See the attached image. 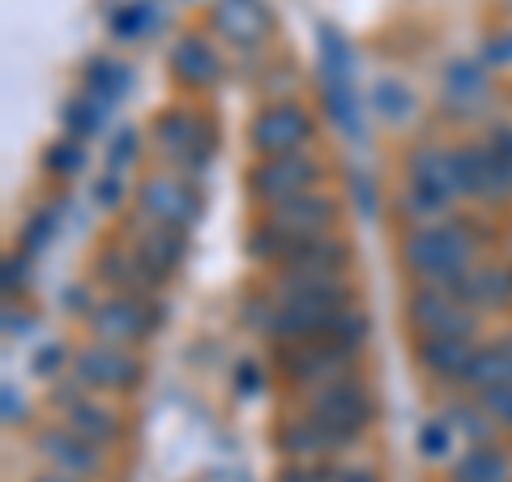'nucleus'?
Instances as JSON below:
<instances>
[{"label": "nucleus", "instance_id": "obj_1", "mask_svg": "<svg viewBox=\"0 0 512 482\" xmlns=\"http://www.w3.org/2000/svg\"><path fill=\"white\" fill-rule=\"evenodd\" d=\"M478 235L470 218H444L431 227H406L397 239V265L414 286H453L461 273L478 265Z\"/></svg>", "mask_w": 512, "mask_h": 482}, {"label": "nucleus", "instance_id": "obj_2", "mask_svg": "<svg viewBox=\"0 0 512 482\" xmlns=\"http://www.w3.org/2000/svg\"><path fill=\"white\" fill-rule=\"evenodd\" d=\"M299 410L308 414V419H316L329 436H338L346 448L355 440H363L380 419V401L372 389H367V380L359 372L320 384L312 393H299Z\"/></svg>", "mask_w": 512, "mask_h": 482}, {"label": "nucleus", "instance_id": "obj_3", "mask_svg": "<svg viewBox=\"0 0 512 482\" xmlns=\"http://www.w3.org/2000/svg\"><path fill=\"white\" fill-rule=\"evenodd\" d=\"M150 141L171 171L201 175L218 154V124L197 107H163L150 120Z\"/></svg>", "mask_w": 512, "mask_h": 482}, {"label": "nucleus", "instance_id": "obj_4", "mask_svg": "<svg viewBox=\"0 0 512 482\" xmlns=\"http://www.w3.org/2000/svg\"><path fill=\"white\" fill-rule=\"evenodd\" d=\"M402 320L414 342H478L483 333V316L457 295L440 291V286H410L402 299Z\"/></svg>", "mask_w": 512, "mask_h": 482}, {"label": "nucleus", "instance_id": "obj_5", "mask_svg": "<svg viewBox=\"0 0 512 482\" xmlns=\"http://www.w3.org/2000/svg\"><path fill=\"white\" fill-rule=\"evenodd\" d=\"M133 205L146 227H167V231H184V235L197 227L201 210H205L201 188L192 184L184 171H171V167L141 175L133 188Z\"/></svg>", "mask_w": 512, "mask_h": 482}, {"label": "nucleus", "instance_id": "obj_6", "mask_svg": "<svg viewBox=\"0 0 512 482\" xmlns=\"http://www.w3.org/2000/svg\"><path fill=\"white\" fill-rule=\"evenodd\" d=\"M359 350L338 346L329 337H308V342H282L274 346V367L278 376L291 384L295 393H312L329 380H342V376H355L359 372Z\"/></svg>", "mask_w": 512, "mask_h": 482}, {"label": "nucleus", "instance_id": "obj_7", "mask_svg": "<svg viewBox=\"0 0 512 482\" xmlns=\"http://www.w3.org/2000/svg\"><path fill=\"white\" fill-rule=\"evenodd\" d=\"M265 295L274 299L278 308L320 312V316H333V312L359 303L350 273H316V269H274L265 282Z\"/></svg>", "mask_w": 512, "mask_h": 482}, {"label": "nucleus", "instance_id": "obj_8", "mask_svg": "<svg viewBox=\"0 0 512 482\" xmlns=\"http://www.w3.org/2000/svg\"><path fill=\"white\" fill-rule=\"evenodd\" d=\"M69 376L94 397H124V393L141 389V380H146V359H141L137 350L107 346V342H94L90 337L86 346L73 350Z\"/></svg>", "mask_w": 512, "mask_h": 482}, {"label": "nucleus", "instance_id": "obj_9", "mask_svg": "<svg viewBox=\"0 0 512 482\" xmlns=\"http://www.w3.org/2000/svg\"><path fill=\"white\" fill-rule=\"evenodd\" d=\"M248 146L256 158L299 154L316 146V116L299 99H274L265 103L248 124Z\"/></svg>", "mask_w": 512, "mask_h": 482}, {"label": "nucleus", "instance_id": "obj_10", "mask_svg": "<svg viewBox=\"0 0 512 482\" xmlns=\"http://www.w3.org/2000/svg\"><path fill=\"white\" fill-rule=\"evenodd\" d=\"M329 163L312 150L299 154H278V158H256L248 167V197L261 205H278L286 197H299V192H312L325 184Z\"/></svg>", "mask_w": 512, "mask_h": 482}, {"label": "nucleus", "instance_id": "obj_11", "mask_svg": "<svg viewBox=\"0 0 512 482\" xmlns=\"http://www.w3.org/2000/svg\"><path fill=\"white\" fill-rule=\"evenodd\" d=\"M86 325H90L94 342L137 350V346H146L150 337L158 333L163 316H158L150 295H107V299L94 303V312L86 316Z\"/></svg>", "mask_w": 512, "mask_h": 482}, {"label": "nucleus", "instance_id": "obj_12", "mask_svg": "<svg viewBox=\"0 0 512 482\" xmlns=\"http://www.w3.org/2000/svg\"><path fill=\"white\" fill-rule=\"evenodd\" d=\"M35 453L47 461V470H56L64 478H77V482H99L107 474V457L103 448H94L90 440H82L77 431H69L64 423L43 427L35 436Z\"/></svg>", "mask_w": 512, "mask_h": 482}, {"label": "nucleus", "instance_id": "obj_13", "mask_svg": "<svg viewBox=\"0 0 512 482\" xmlns=\"http://www.w3.org/2000/svg\"><path fill=\"white\" fill-rule=\"evenodd\" d=\"M167 73L175 86H184L192 94H210L222 86V77H227V64H222L214 39L205 35V30H188L171 43L167 52Z\"/></svg>", "mask_w": 512, "mask_h": 482}, {"label": "nucleus", "instance_id": "obj_14", "mask_svg": "<svg viewBox=\"0 0 512 482\" xmlns=\"http://www.w3.org/2000/svg\"><path fill=\"white\" fill-rule=\"evenodd\" d=\"M265 222H274L282 235L291 239H308V235H325V231H338L342 222V201L325 188H312V192H299V197H286L278 205H265Z\"/></svg>", "mask_w": 512, "mask_h": 482}, {"label": "nucleus", "instance_id": "obj_15", "mask_svg": "<svg viewBox=\"0 0 512 482\" xmlns=\"http://www.w3.org/2000/svg\"><path fill=\"white\" fill-rule=\"evenodd\" d=\"M453 154H457L461 197L466 201H478V205H508L512 201V180L487 141H461V146H453Z\"/></svg>", "mask_w": 512, "mask_h": 482}, {"label": "nucleus", "instance_id": "obj_16", "mask_svg": "<svg viewBox=\"0 0 512 482\" xmlns=\"http://www.w3.org/2000/svg\"><path fill=\"white\" fill-rule=\"evenodd\" d=\"M402 175L410 188H423L431 197H440L444 205L466 201L461 197V175H457V154L453 146H431V141H419L402 154Z\"/></svg>", "mask_w": 512, "mask_h": 482}, {"label": "nucleus", "instance_id": "obj_17", "mask_svg": "<svg viewBox=\"0 0 512 482\" xmlns=\"http://www.w3.org/2000/svg\"><path fill=\"white\" fill-rule=\"evenodd\" d=\"M210 30L231 43V47H261L265 39H274L278 18L265 0H214L210 5Z\"/></svg>", "mask_w": 512, "mask_h": 482}, {"label": "nucleus", "instance_id": "obj_18", "mask_svg": "<svg viewBox=\"0 0 512 482\" xmlns=\"http://www.w3.org/2000/svg\"><path fill=\"white\" fill-rule=\"evenodd\" d=\"M274 448L282 461H338L346 453V444L338 436H329L316 419H308L303 410L282 414L274 423Z\"/></svg>", "mask_w": 512, "mask_h": 482}, {"label": "nucleus", "instance_id": "obj_19", "mask_svg": "<svg viewBox=\"0 0 512 482\" xmlns=\"http://www.w3.org/2000/svg\"><path fill=\"white\" fill-rule=\"evenodd\" d=\"M448 295H457L461 303L483 316V312H508L512 308V265L504 261H478L474 269H466L453 286H444Z\"/></svg>", "mask_w": 512, "mask_h": 482}, {"label": "nucleus", "instance_id": "obj_20", "mask_svg": "<svg viewBox=\"0 0 512 482\" xmlns=\"http://www.w3.org/2000/svg\"><path fill=\"white\" fill-rule=\"evenodd\" d=\"M60 423L77 431L82 440H90L94 448H103V453H116L120 440H124V423H120V414L103 406L94 393H82V397H73L69 406H60Z\"/></svg>", "mask_w": 512, "mask_h": 482}, {"label": "nucleus", "instance_id": "obj_21", "mask_svg": "<svg viewBox=\"0 0 512 482\" xmlns=\"http://www.w3.org/2000/svg\"><path fill=\"white\" fill-rule=\"evenodd\" d=\"M491 99V77L483 64L474 60H453L444 69V86H440V107L444 116H478Z\"/></svg>", "mask_w": 512, "mask_h": 482}, {"label": "nucleus", "instance_id": "obj_22", "mask_svg": "<svg viewBox=\"0 0 512 482\" xmlns=\"http://www.w3.org/2000/svg\"><path fill=\"white\" fill-rule=\"evenodd\" d=\"M133 252L141 269L150 273L154 291L158 286H167L175 273H180L184 256H188V235L184 231H167V227H141L137 239H133Z\"/></svg>", "mask_w": 512, "mask_h": 482}, {"label": "nucleus", "instance_id": "obj_23", "mask_svg": "<svg viewBox=\"0 0 512 482\" xmlns=\"http://www.w3.org/2000/svg\"><path fill=\"white\" fill-rule=\"evenodd\" d=\"M320 103H325V120L338 128L350 146H359L367 133H363V107H359L355 73H320Z\"/></svg>", "mask_w": 512, "mask_h": 482}, {"label": "nucleus", "instance_id": "obj_24", "mask_svg": "<svg viewBox=\"0 0 512 482\" xmlns=\"http://www.w3.org/2000/svg\"><path fill=\"white\" fill-rule=\"evenodd\" d=\"M355 265V252H350L342 231H325V235H308L295 239L286 261L278 269H316V273H350Z\"/></svg>", "mask_w": 512, "mask_h": 482}, {"label": "nucleus", "instance_id": "obj_25", "mask_svg": "<svg viewBox=\"0 0 512 482\" xmlns=\"http://www.w3.org/2000/svg\"><path fill=\"white\" fill-rule=\"evenodd\" d=\"M90 273L103 286H111V295H154V282H150V273L141 269L133 244H107V248H99Z\"/></svg>", "mask_w": 512, "mask_h": 482}, {"label": "nucleus", "instance_id": "obj_26", "mask_svg": "<svg viewBox=\"0 0 512 482\" xmlns=\"http://www.w3.org/2000/svg\"><path fill=\"white\" fill-rule=\"evenodd\" d=\"M474 346L478 342H444V337H436V342H414V367H419L427 380L461 389L466 367L474 359Z\"/></svg>", "mask_w": 512, "mask_h": 482}, {"label": "nucleus", "instance_id": "obj_27", "mask_svg": "<svg viewBox=\"0 0 512 482\" xmlns=\"http://www.w3.org/2000/svg\"><path fill=\"white\" fill-rule=\"evenodd\" d=\"M448 482H512V453L504 444H466L448 461Z\"/></svg>", "mask_w": 512, "mask_h": 482}, {"label": "nucleus", "instance_id": "obj_28", "mask_svg": "<svg viewBox=\"0 0 512 482\" xmlns=\"http://www.w3.org/2000/svg\"><path fill=\"white\" fill-rule=\"evenodd\" d=\"M82 94H90L94 103H103L107 111L120 107L133 94V69L116 56H90L82 73Z\"/></svg>", "mask_w": 512, "mask_h": 482}, {"label": "nucleus", "instance_id": "obj_29", "mask_svg": "<svg viewBox=\"0 0 512 482\" xmlns=\"http://www.w3.org/2000/svg\"><path fill=\"white\" fill-rule=\"evenodd\" d=\"M495 384H512V350L504 342L474 346V359L466 367L461 389H466V393H483V389H495Z\"/></svg>", "mask_w": 512, "mask_h": 482}, {"label": "nucleus", "instance_id": "obj_30", "mask_svg": "<svg viewBox=\"0 0 512 482\" xmlns=\"http://www.w3.org/2000/svg\"><path fill=\"white\" fill-rule=\"evenodd\" d=\"M158 22H163V9H158V0H128V5L111 9L107 35L116 39V43H141L150 30H158Z\"/></svg>", "mask_w": 512, "mask_h": 482}, {"label": "nucleus", "instance_id": "obj_31", "mask_svg": "<svg viewBox=\"0 0 512 482\" xmlns=\"http://www.w3.org/2000/svg\"><path fill=\"white\" fill-rule=\"evenodd\" d=\"M440 419L457 431L466 444H491L495 440V423L483 414V406H478L474 397H457V401H444Z\"/></svg>", "mask_w": 512, "mask_h": 482}, {"label": "nucleus", "instance_id": "obj_32", "mask_svg": "<svg viewBox=\"0 0 512 482\" xmlns=\"http://www.w3.org/2000/svg\"><path fill=\"white\" fill-rule=\"evenodd\" d=\"M372 107L384 124H406V120H414V111H419V99H414V90L402 77H380L372 86Z\"/></svg>", "mask_w": 512, "mask_h": 482}, {"label": "nucleus", "instance_id": "obj_33", "mask_svg": "<svg viewBox=\"0 0 512 482\" xmlns=\"http://www.w3.org/2000/svg\"><path fill=\"white\" fill-rule=\"evenodd\" d=\"M397 218H402L406 227H431V222L453 218V205H444L440 197H431L423 188L402 184V192H397Z\"/></svg>", "mask_w": 512, "mask_h": 482}, {"label": "nucleus", "instance_id": "obj_34", "mask_svg": "<svg viewBox=\"0 0 512 482\" xmlns=\"http://www.w3.org/2000/svg\"><path fill=\"white\" fill-rule=\"evenodd\" d=\"M103 120H107V107L94 103L90 94H73V99H64V107H60L64 137H77V141H86V137L99 133Z\"/></svg>", "mask_w": 512, "mask_h": 482}, {"label": "nucleus", "instance_id": "obj_35", "mask_svg": "<svg viewBox=\"0 0 512 482\" xmlns=\"http://www.w3.org/2000/svg\"><path fill=\"white\" fill-rule=\"evenodd\" d=\"M86 163H90L86 146L77 137H64V133L43 150V171L56 175V180H77V175H86Z\"/></svg>", "mask_w": 512, "mask_h": 482}, {"label": "nucleus", "instance_id": "obj_36", "mask_svg": "<svg viewBox=\"0 0 512 482\" xmlns=\"http://www.w3.org/2000/svg\"><path fill=\"white\" fill-rule=\"evenodd\" d=\"M56 231H60V214L52 210V205H43V210H35L22 231H18V252L26 256V261H35V256H43L47 248L56 244Z\"/></svg>", "mask_w": 512, "mask_h": 482}, {"label": "nucleus", "instance_id": "obj_37", "mask_svg": "<svg viewBox=\"0 0 512 482\" xmlns=\"http://www.w3.org/2000/svg\"><path fill=\"white\" fill-rule=\"evenodd\" d=\"M291 244H295L291 235H282L274 222L261 218L252 227V235H248V256H252V261H261V265H269V269H278L286 261V252H291Z\"/></svg>", "mask_w": 512, "mask_h": 482}, {"label": "nucleus", "instance_id": "obj_38", "mask_svg": "<svg viewBox=\"0 0 512 482\" xmlns=\"http://www.w3.org/2000/svg\"><path fill=\"white\" fill-rule=\"evenodd\" d=\"M137 158H141V133L133 124H124V128H116L111 133V141H107V154H103V167H107V175H124L137 167Z\"/></svg>", "mask_w": 512, "mask_h": 482}, {"label": "nucleus", "instance_id": "obj_39", "mask_svg": "<svg viewBox=\"0 0 512 482\" xmlns=\"http://www.w3.org/2000/svg\"><path fill=\"white\" fill-rule=\"evenodd\" d=\"M414 444H419V457L431 461V465L457 457V431L448 427L444 419H427V423L419 427V436H414Z\"/></svg>", "mask_w": 512, "mask_h": 482}, {"label": "nucleus", "instance_id": "obj_40", "mask_svg": "<svg viewBox=\"0 0 512 482\" xmlns=\"http://www.w3.org/2000/svg\"><path fill=\"white\" fill-rule=\"evenodd\" d=\"M483 414L495 423V431H508L512 436V384H495V389H483V393H470Z\"/></svg>", "mask_w": 512, "mask_h": 482}, {"label": "nucleus", "instance_id": "obj_41", "mask_svg": "<svg viewBox=\"0 0 512 482\" xmlns=\"http://www.w3.org/2000/svg\"><path fill=\"white\" fill-rule=\"evenodd\" d=\"M278 482H338L333 461H286L278 470Z\"/></svg>", "mask_w": 512, "mask_h": 482}, {"label": "nucleus", "instance_id": "obj_42", "mask_svg": "<svg viewBox=\"0 0 512 482\" xmlns=\"http://www.w3.org/2000/svg\"><path fill=\"white\" fill-rule=\"evenodd\" d=\"M350 197H355V205H359V214H363V218H376V214H380L376 180H372L367 171H355V175H350Z\"/></svg>", "mask_w": 512, "mask_h": 482}, {"label": "nucleus", "instance_id": "obj_43", "mask_svg": "<svg viewBox=\"0 0 512 482\" xmlns=\"http://www.w3.org/2000/svg\"><path fill=\"white\" fill-rule=\"evenodd\" d=\"M487 146L495 150V158L504 163V171H508V180H512V120H495V124H487Z\"/></svg>", "mask_w": 512, "mask_h": 482}, {"label": "nucleus", "instance_id": "obj_44", "mask_svg": "<svg viewBox=\"0 0 512 482\" xmlns=\"http://www.w3.org/2000/svg\"><path fill=\"white\" fill-rule=\"evenodd\" d=\"M64 363H73V355H64V342H47L35 359H30V372L35 376H56Z\"/></svg>", "mask_w": 512, "mask_h": 482}, {"label": "nucleus", "instance_id": "obj_45", "mask_svg": "<svg viewBox=\"0 0 512 482\" xmlns=\"http://www.w3.org/2000/svg\"><path fill=\"white\" fill-rule=\"evenodd\" d=\"M94 201H99V210H120V201H124L120 175H99V180H94Z\"/></svg>", "mask_w": 512, "mask_h": 482}, {"label": "nucleus", "instance_id": "obj_46", "mask_svg": "<svg viewBox=\"0 0 512 482\" xmlns=\"http://www.w3.org/2000/svg\"><path fill=\"white\" fill-rule=\"evenodd\" d=\"M235 389L244 393V397L261 393V389H265V367H261V363H252V359H244V363L235 367Z\"/></svg>", "mask_w": 512, "mask_h": 482}, {"label": "nucleus", "instance_id": "obj_47", "mask_svg": "<svg viewBox=\"0 0 512 482\" xmlns=\"http://www.w3.org/2000/svg\"><path fill=\"white\" fill-rule=\"evenodd\" d=\"M0 419H5V427H18V423H26V401H22V393L13 389V384H5L0 389Z\"/></svg>", "mask_w": 512, "mask_h": 482}, {"label": "nucleus", "instance_id": "obj_48", "mask_svg": "<svg viewBox=\"0 0 512 482\" xmlns=\"http://www.w3.org/2000/svg\"><path fill=\"white\" fill-rule=\"evenodd\" d=\"M26 273H30V261H26L22 252H18V256H9V261H5V295H9V299L26 291Z\"/></svg>", "mask_w": 512, "mask_h": 482}, {"label": "nucleus", "instance_id": "obj_49", "mask_svg": "<svg viewBox=\"0 0 512 482\" xmlns=\"http://www.w3.org/2000/svg\"><path fill=\"white\" fill-rule=\"evenodd\" d=\"M64 308H69V316H90L94 312V295L86 291V282H77L69 295H64Z\"/></svg>", "mask_w": 512, "mask_h": 482}, {"label": "nucleus", "instance_id": "obj_50", "mask_svg": "<svg viewBox=\"0 0 512 482\" xmlns=\"http://www.w3.org/2000/svg\"><path fill=\"white\" fill-rule=\"evenodd\" d=\"M483 60L495 64V69H500V64H508V60H512V35L491 39V43H487V52H483Z\"/></svg>", "mask_w": 512, "mask_h": 482}, {"label": "nucleus", "instance_id": "obj_51", "mask_svg": "<svg viewBox=\"0 0 512 482\" xmlns=\"http://www.w3.org/2000/svg\"><path fill=\"white\" fill-rule=\"evenodd\" d=\"M338 482H380V474L372 465H346V470H338Z\"/></svg>", "mask_w": 512, "mask_h": 482}, {"label": "nucleus", "instance_id": "obj_52", "mask_svg": "<svg viewBox=\"0 0 512 482\" xmlns=\"http://www.w3.org/2000/svg\"><path fill=\"white\" fill-rule=\"evenodd\" d=\"M26 329H30V320H26V316H18V308L9 303V308H5V333L13 337V333H26Z\"/></svg>", "mask_w": 512, "mask_h": 482}, {"label": "nucleus", "instance_id": "obj_53", "mask_svg": "<svg viewBox=\"0 0 512 482\" xmlns=\"http://www.w3.org/2000/svg\"><path fill=\"white\" fill-rule=\"evenodd\" d=\"M30 482H77V478H64V474H56V470H43V474H35Z\"/></svg>", "mask_w": 512, "mask_h": 482}, {"label": "nucleus", "instance_id": "obj_54", "mask_svg": "<svg viewBox=\"0 0 512 482\" xmlns=\"http://www.w3.org/2000/svg\"><path fill=\"white\" fill-rule=\"evenodd\" d=\"M500 342H504V346H508V350H512V333H504V337H500Z\"/></svg>", "mask_w": 512, "mask_h": 482}]
</instances>
